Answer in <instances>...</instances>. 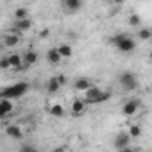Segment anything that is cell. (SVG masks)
Listing matches in <instances>:
<instances>
[{"instance_id":"cell-16","label":"cell","mask_w":152,"mask_h":152,"mask_svg":"<svg viewBox=\"0 0 152 152\" xmlns=\"http://www.w3.org/2000/svg\"><path fill=\"white\" fill-rule=\"evenodd\" d=\"M6 132H7V136H11L15 140H22V136H23V132H22V129L18 125H9L6 129Z\"/></svg>"},{"instance_id":"cell-4","label":"cell","mask_w":152,"mask_h":152,"mask_svg":"<svg viewBox=\"0 0 152 152\" xmlns=\"http://www.w3.org/2000/svg\"><path fill=\"white\" fill-rule=\"evenodd\" d=\"M131 140H132V138H131V134H129V132H120V134H116V138H115L113 145H115V148L124 150V148H127V147H129Z\"/></svg>"},{"instance_id":"cell-11","label":"cell","mask_w":152,"mask_h":152,"mask_svg":"<svg viewBox=\"0 0 152 152\" xmlns=\"http://www.w3.org/2000/svg\"><path fill=\"white\" fill-rule=\"evenodd\" d=\"M63 6L66 7L68 13H75V11H79V9H81L83 4H81V0H64Z\"/></svg>"},{"instance_id":"cell-17","label":"cell","mask_w":152,"mask_h":152,"mask_svg":"<svg viewBox=\"0 0 152 152\" xmlns=\"http://www.w3.org/2000/svg\"><path fill=\"white\" fill-rule=\"evenodd\" d=\"M7 57H9L11 68H15V70L22 68V61H23V57H22V56H18V54H11V56H7Z\"/></svg>"},{"instance_id":"cell-20","label":"cell","mask_w":152,"mask_h":152,"mask_svg":"<svg viewBox=\"0 0 152 152\" xmlns=\"http://www.w3.org/2000/svg\"><path fill=\"white\" fill-rule=\"evenodd\" d=\"M138 38H140V39H143V41H147V39H150V38H152V31H150V29H147V27H143V29H140V31H138Z\"/></svg>"},{"instance_id":"cell-12","label":"cell","mask_w":152,"mask_h":152,"mask_svg":"<svg viewBox=\"0 0 152 152\" xmlns=\"http://www.w3.org/2000/svg\"><path fill=\"white\" fill-rule=\"evenodd\" d=\"M59 88H61V83H59V79H57V75H56V77H50L48 83H47V91H48V93H57Z\"/></svg>"},{"instance_id":"cell-13","label":"cell","mask_w":152,"mask_h":152,"mask_svg":"<svg viewBox=\"0 0 152 152\" xmlns=\"http://www.w3.org/2000/svg\"><path fill=\"white\" fill-rule=\"evenodd\" d=\"M11 111H13L11 100H7V99H2V100H0V116H7Z\"/></svg>"},{"instance_id":"cell-21","label":"cell","mask_w":152,"mask_h":152,"mask_svg":"<svg viewBox=\"0 0 152 152\" xmlns=\"http://www.w3.org/2000/svg\"><path fill=\"white\" fill-rule=\"evenodd\" d=\"M129 134H131V138H140V136H141V127H140L138 124L131 125V127H129Z\"/></svg>"},{"instance_id":"cell-24","label":"cell","mask_w":152,"mask_h":152,"mask_svg":"<svg viewBox=\"0 0 152 152\" xmlns=\"http://www.w3.org/2000/svg\"><path fill=\"white\" fill-rule=\"evenodd\" d=\"M109 99H111V93H109V91H102V93H100V97L97 99V102H95V104H104V102H107Z\"/></svg>"},{"instance_id":"cell-5","label":"cell","mask_w":152,"mask_h":152,"mask_svg":"<svg viewBox=\"0 0 152 152\" xmlns=\"http://www.w3.org/2000/svg\"><path fill=\"white\" fill-rule=\"evenodd\" d=\"M100 93H102V90H100V88L91 86V88L84 93V102H86V104H95V102H97V99L100 97Z\"/></svg>"},{"instance_id":"cell-9","label":"cell","mask_w":152,"mask_h":152,"mask_svg":"<svg viewBox=\"0 0 152 152\" xmlns=\"http://www.w3.org/2000/svg\"><path fill=\"white\" fill-rule=\"evenodd\" d=\"M84 109H86V102H84V99H75V100L72 102V113H73L75 116H79Z\"/></svg>"},{"instance_id":"cell-3","label":"cell","mask_w":152,"mask_h":152,"mask_svg":"<svg viewBox=\"0 0 152 152\" xmlns=\"http://www.w3.org/2000/svg\"><path fill=\"white\" fill-rule=\"evenodd\" d=\"M118 81H120L122 90H125V91H134V90L138 88V79H136V75H134L132 72H124V73H120Z\"/></svg>"},{"instance_id":"cell-22","label":"cell","mask_w":152,"mask_h":152,"mask_svg":"<svg viewBox=\"0 0 152 152\" xmlns=\"http://www.w3.org/2000/svg\"><path fill=\"white\" fill-rule=\"evenodd\" d=\"M50 115H54V116H63V115H64V109H63V106H59V104L52 106V107H50Z\"/></svg>"},{"instance_id":"cell-8","label":"cell","mask_w":152,"mask_h":152,"mask_svg":"<svg viewBox=\"0 0 152 152\" xmlns=\"http://www.w3.org/2000/svg\"><path fill=\"white\" fill-rule=\"evenodd\" d=\"M32 27V22L27 18V20H20V22H15V25H13V32L16 34V32H23V31H29Z\"/></svg>"},{"instance_id":"cell-2","label":"cell","mask_w":152,"mask_h":152,"mask_svg":"<svg viewBox=\"0 0 152 152\" xmlns=\"http://www.w3.org/2000/svg\"><path fill=\"white\" fill-rule=\"evenodd\" d=\"M111 43H113L120 52H125V54H129V52H132V50L136 48V41H134L129 34H116L115 38H111Z\"/></svg>"},{"instance_id":"cell-10","label":"cell","mask_w":152,"mask_h":152,"mask_svg":"<svg viewBox=\"0 0 152 152\" xmlns=\"http://www.w3.org/2000/svg\"><path fill=\"white\" fill-rule=\"evenodd\" d=\"M61 54H59V50L57 48H50L48 52H47V61L50 63V64H59L61 63Z\"/></svg>"},{"instance_id":"cell-15","label":"cell","mask_w":152,"mask_h":152,"mask_svg":"<svg viewBox=\"0 0 152 152\" xmlns=\"http://www.w3.org/2000/svg\"><path fill=\"white\" fill-rule=\"evenodd\" d=\"M36 61H38V54H36L34 50H27V52L23 54V63H25V66H32Z\"/></svg>"},{"instance_id":"cell-25","label":"cell","mask_w":152,"mask_h":152,"mask_svg":"<svg viewBox=\"0 0 152 152\" xmlns=\"http://www.w3.org/2000/svg\"><path fill=\"white\" fill-rule=\"evenodd\" d=\"M20 152H38V150H36L32 145H27V143H25V145L20 147Z\"/></svg>"},{"instance_id":"cell-14","label":"cell","mask_w":152,"mask_h":152,"mask_svg":"<svg viewBox=\"0 0 152 152\" xmlns=\"http://www.w3.org/2000/svg\"><path fill=\"white\" fill-rule=\"evenodd\" d=\"M18 43H20V36H18V34L11 32V34H6V36H4V45H6V47H16Z\"/></svg>"},{"instance_id":"cell-28","label":"cell","mask_w":152,"mask_h":152,"mask_svg":"<svg viewBox=\"0 0 152 152\" xmlns=\"http://www.w3.org/2000/svg\"><path fill=\"white\" fill-rule=\"evenodd\" d=\"M120 152H136L134 148H131V147H127V148H124V150H120Z\"/></svg>"},{"instance_id":"cell-19","label":"cell","mask_w":152,"mask_h":152,"mask_svg":"<svg viewBox=\"0 0 152 152\" xmlns=\"http://www.w3.org/2000/svg\"><path fill=\"white\" fill-rule=\"evenodd\" d=\"M29 11L25 9V7H18V9H15V22H20V20H27L29 16Z\"/></svg>"},{"instance_id":"cell-23","label":"cell","mask_w":152,"mask_h":152,"mask_svg":"<svg viewBox=\"0 0 152 152\" xmlns=\"http://www.w3.org/2000/svg\"><path fill=\"white\" fill-rule=\"evenodd\" d=\"M127 22H129V25H131V27H138V25L141 23V20H140V16H138V15H129V20H127Z\"/></svg>"},{"instance_id":"cell-18","label":"cell","mask_w":152,"mask_h":152,"mask_svg":"<svg viewBox=\"0 0 152 152\" xmlns=\"http://www.w3.org/2000/svg\"><path fill=\"white\" fill-rule=\"evenodd\" d=\"M57 50H59L61 57H72V54H73V50H72V47H70L68 43H63V45H59V47H57Z\"/></svg>"},{"instance_id":"cell-1","label":"cell","mask_w":152,"mask_h":152,"mask_svg":"<svg viewBox=\"0 0 152 152\" xmlns=\"http://www.w3.org/2000/svg\"><path fill=\"white\" fill-rule=\"evenodd\" d=\"M27 91H29V83L20 81V83L11 84V86H6V88L2 90V93H0V95H2V99L13 100V99H20V97H23Z\"/></svg>"},{"instance_id":"cell-6","label":"cell","mask_w":152,"mask_h":152,"mask_svg":"<svg viewBox=\"0 0 152 152\" xmlns=\"http://www.w3.org/2000/svg\"><path fill=\"white\" fill-rule=\"evenodd\" d=\"M138 107H140V102H138V99H132V100H127V102L124 104V107H122V113H124L125 116H132V115L138 111Z\"/></svg>"},{"instance_id":"cell-29","label":"cell","mask_w":152,"mask_h":152,"mask_svg":"<svg viewBox=\"0 0 152 152\" xmlns=\"http://www.w3.org/2000/svg\"><path fill=\"white\" fill-rule=\"evenodd\" d=\"M150 59H152V52H150Z\"/></svg>"},{"instance_id":"cell-7","label":"cell","mask_w":152,"mask_h":152,"mask_svg":"<svg viewBox=\"0 0 152 152\" xmlns=\"http://www.w3.org/2000/svg\"><path fill=\"white\" fill-rule=\"evenodd\" d=\"M91 86H93L91 81L86 79V77H81V79H77V81L73 83V88H75V90H77V91H84V93H86Z\"/></svg>"},{"instance_id":"cell-26","label":"cell","mask_w":152,"mask_h":152,"mask_svg":"<svg viewBox=\"0 0 152 152\" xmlns=\"http://www.w3.org/2000/svg\"><path fill=\"white\" fill-rule=\"evenodd\" d=\"M0 66H2L4 70L11 68V63H9V57H2V61H0Z\"/></svg>"},{"instance_id":"cell-27","label":"cell","mask_w":152,"mask_h":152,"mask_svg":"<svg viewBox=\"0 0 152 152\" xmlns=\"http://www.w3.org/2000/svg\"><path fill=\"white\" fill-rule=\"evenodd\" d=\"M57 79H59V83H61V86L66 83V77H64V75H57Z\"/></svg>"}]
</instances>
